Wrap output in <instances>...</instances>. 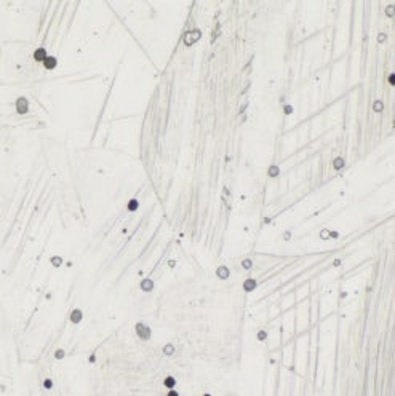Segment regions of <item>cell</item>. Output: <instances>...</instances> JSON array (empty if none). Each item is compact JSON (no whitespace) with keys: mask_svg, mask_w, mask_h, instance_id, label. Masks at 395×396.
Returning a JSON list of instances; mask_svg holds the SVG:
<instances>
[{"mask_svg":"<svg viewBox=\"0 0 395 396\" xmlns=\"http://www.w3.org/2000/svg\"><path fill=\"white\" fill-rule=\"evenodd\" d=\"M317 8L299 11L296 3L285 40L277 125L258 190L270 219L395 133V2Z\"/></svg>","mask_w":395,"mask_h":396,"instance_id":"1","label":"cell"}]
</instances>
